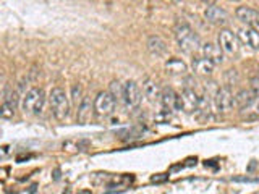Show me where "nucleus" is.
Instances as JSON below:
<instances>
[{
	"instance_id": "obj_1",
	"label": "nucleus",
	"mask_w": 259,
	"mask_h": 194,
	"mask_svg": "<svg viewBox=\"0 0 259 194\" xmlns=\"http://www.w3.org/2000/svg\"><path fill=\"white\" fill-rule=\"evenodd\" d=\"M175 39H177L178 47H180L182 51L186 54H193L202 47L199 36L185 23L178 24V26L175 28Z\"/></svg>"
},
{
	"instance_id": "obj_2",
	"label": "nucleus",
	"mask_w": 259,
	"mask_h": 194,
	"mask_svg": "<svg viewBox=\"0 0 259 194\" xmlns=\"http://www.w3.org/2000/svg\"><path fill=\"white\" fill-rule=\"evenodd\" d=\"M49 104H51L52 115L59 121H65L68 118L70 101H68V94L65 92V89L54 87L52 91L49 92Z\"/></svg>"
},
{
	"instance_id": "obj_3",
	"label": "nucleus",
	"mask_w": 259,
	"mask_h": 194,
	"mask_svg": "<svg viewBox=\"0 0 259 194\" xmlns=\"http://www.w3.org/2000/svg\"><path fill=\"white\" fill-rule=\"evenodd\" d=\"M46 102V94L40 87H31L29 91L23 95V102L21 107L24 113H29V115H37V113L42 112Z\"/></svg>"
},
{
	"instance_id": "obj_4",
	"label": "nucleus",
	"mask_w": 259,
	"mask_h": 194,
	"mask_svg": "<svg viewBox=\"0 0 259 194\" xmlns=\"http://www.w3.org/2000/svg\"><path fill=\"white\" fill-rule=\"evenodd\" d=\"M117 102L118 101L109 91L99 92L96 95V99H94V112L99 117H109V115H112L113 112H115Z\"/></svg>"
},
{
	"instance_id": "obj_5",
	"label": "nucleus",
	"mask_w": 259,
	"mask_h": 194,
	"mask_svg": "<svg viewBox=\"0 0 259 194\" xmlns=\"http://www.w3.org/2000/svg\"><path fill=\"white\" fill-rule=\"evenodd\" d=\"M125 89H123V102L126 105V109L133 110V109H138L141 105V101H143V91L140 84L136 83V81H126L123 84Z\"/></svg>"
},
{
	"instance_id": "obj_6",
	"label": "nucleus",
	"mask_w": 259,
	"mask_h": 194,
	"mask_svg": "<svg viewBox=\"0 0 259 194\" xmlns=\"http://www.w3.org/2000/svg\"><path fill=\"white\" fill-rule=\"evenodd\" d=\"M214 105L217 112L225 113V112H230L235 105V95L232 94V91L229 87H219L217 92L214 95Z\"/></svg>"
},
{
	"instance_id": "obj_7",
	"label": "nucleus",
	"mask_w": 259,
	"mask_h": 194,
	"mask_svg": "<svg viewBox=\"0 0 259 194\" xmlns=\"http://www.w3.org/2000/svg\"><path fill=\"white\" fill-rule=\"evenodd\" d=\"M238 36L235 34L233 31L230 29H222L219 32V45L224 51V54H229V55H235L238 52Z\"/></svg>"
},
{
	"instance_id": "obj_8",
	"label": "nucleus",
	"mask_w": 259,
	"mask_h": 194,
	"mask_svg": "<svg viewBox=\"0 0 259 194\" xmlns=\"http://www.w3.org/2000/svg\"><path fill=\"white\" fill-rule=\"evenodd\" d=\"M235 16L245 24L248 28H253L256 31H259V12L254 10L251 7H238L237 12H235Z\"/></svg>"
},
{
	"instance_id": "obj_9",
	"label": "nucleus",
	"mask_w": 259,
	"mask_h": 194,
	"mask_svg": "<svg viewBox=\"0 0 259 194\" xmlns=\"http://www.w3.org/2000/svg\"><path fill=\"white\" fill-rule=\"evenodd\" d=\"M199 102H201V97H198V94L190 87H186L180 94V110H183L186 113L198 112Z\"/></svg>"
},
{
	"instance_id": "obj_10",
	"label": "nucleus",
	"mask_w": 259,
	"mask_h": 194,
	"mask_svg": "<svg viewBox=\"0 0 259 194\" xmlns=\"http://www.w3.org/2000/svg\"><path fill=\"white\" fill-rule=\"evenodd\" d=\"M204 16L209 23L215 24V26H225V24L229 23V13L217 5H207Z\"/></svg>"
},
{
	"instance_id": "obj_11",
	"label": "nucleus",
	"mask_w": 259,
	"mask_h": 194,
	"mask_svg": "<svg viewBox=\"0 0 259 194\" xmlns=\"http://www.w3.org/2000/svg\"><path fill=\"white\" fill-rule=\"evenodd\" d=\"M237 36L245 45L251 47L253 51H259V31H256L253 28H248V26H243L238 29Z\"/></svg>"
},
{
	"instance_id": "obj_12",
	"label": "nucleus",
	"mask_w": 259,
	"mask_h": 194,
	"mask_svg": "<svg viewBox=\"0 0 259 194\" xmlns=\"http://www.w3.org/2000/svg\"><path fill=\"white\" fill-rule=\"evenodd\" d=\"M201 54L202 57H206L207 60H210L212 63L219 65L224 62V51L221 48V45H215L212 42H206L201 47Z\"/></svg>"
},
{
	"instance_id": "obj_13",
	"label": "nucleus",
	"mask_w": 259,
	"mask_h": 194,
	"mask_svg": "<svg viewBox=\"0 0 259 194\" xmlns=\"http://www.w3.org/2000/svg\"><path fill=\"white\" fill-rule=\"evenodd\" d=\"M93 110H94V101H91V97L89 95H84L81 104L78 105V113H76L78 123H81V125L88 123L89 118H91V115H93Z\"/></svg>"
},
{
	"instance_id": "obj_14",
	"label": "nucleus",
	"mask_w": 259,
	"mask_h": 194,
	"mask_svg": "<svg viewBox=\"0 0 259 194\" xmlns=\"http://www.w3.org/2000/svg\"><path fill=\"white\" fill-rule=\"evenodd\" d=\"M160 102L168 110H180V94H177L172 87L162 89Z\"/></svg>"
},
{
	"instance_id": "obj_15",
	"label": "nucleus",
	"mask_w": 259,
	"mask_h": 194,
	"mask_svg": "<svg viewBox=\"0 0 259 194\" xmlns=\"http://www.w3.org/2000/svg\"><path fill=\"white\" fill-rule=\"evenodd\" d=\"M146 47L151 55L154 57H164L167 54V44L164 39H160L159 36H149L148 42H146Z\"/></svg>"
},
{
	"instance_id": "obj_16",
	"label": "nucleus",
	"mask_w": 259,
	"mask_h": 194,
	"mask_svg": "<svg viewBox=\"0 0 259 194\" xmlns=\"http://www.w3.org/2000/svg\"><path fill=\"white\" fill-rule=\"evenodd\" d=\"M215 63H212L210 60H207L206 57H198V59H193V71L198 73V75L202 76H209L214 73Z\"/></svg>"
},
{
	"instance_id": "obj_17",
	"label": "nucleus",
	"mask_w": 259,
	"mask_h": 194,
	"mask_svg": "<svg viewBox=\"0 0 259 194\" xmlns=\"http://www.w3.org/2000/svg\"><path fill=\"white\" fill-rule=\"evenodd\" d=\"M256 99L257 97L253 94L251 89H241V91L235 95V105H237L238 109H249V107H253Z\"/></svg>"
},
{
	"instance_id": "obj_18",
	"label": "nucleus",
	"mask_w": 259,
	"mask_h": 194,
	"mask_svg": "<svg viewBox=\"0 0 259 194\" xmlns=\"http://www.w3.org/2000/svg\"><path fill=\"white\" fill-rule=\"evenodd\" d=\"M165 71L170 76H183L188 71V67L182 59H168L165 62Z\"/></svg>"
},
{
	"instance_id": "obj_19",
	"label": "nucleus",
	"mask_w": 259,
	"mask_h": 194,
	"mask_svg": "<svg viewBox=\"0 0 259 194\" xmlns=\"http://www.w3.org/2000/svg\"><path fill=\"white\" fill-rule=\"evenodd\" d=\"M143 92H144V95L148 97L151 102L160 101V95H162L160 87H159V84L156 83V81H152L149 78L143 83Z\"/></svg>"
},
{
	"instance_id": "obj_20",
	"label": "nucleus",
	"mask_w": 259,
	"mask_h": 194,
	"mask_svg": "<svg viewBox=\"0 0 259 194\" xmlns=\"http://www.w3.org/2000/svg\"><path fill=\"white\" fill-rule=\"evenodd\" d=\"M123 89H125V86L120 83V81H112L110 83V89H109V92L115 97L117 101H123Z\"/></svg>"
},
{
	"instance_id": "obj_21",
	"label": "nucleus",
	"mask_w": 259,
	"mask_h": 194,
	"mask_svg": "<svg viewBox=\"0 0 259 194\" xmlns=\"http://www.w3.org/2000/svg\"><path fill=\"white\" fill-rule=\"evenodd\" d=\"M4 104L10 105L12 109L16 110V105H18V92L13 91V89H10V91H7L5 95H4Z\"/></svg>"
},
{
	"instance_id": "obj_22",
	"label": "nucleus",
	"mask_w": 259,
	"mask_h": 194,
	"mask_svg": "<svg viewBox=\"0 0 259 194\" xmlns=\"http://www.w3.org/2000/svg\"><path fill=\"white\" fill-rule=\"evenodd\" d=\"M81 86L79 84H75L71 87V102L75 105H79L81 104Z\"/></svg>"
},
{
	"instance_id": "obj_23",
	"label": "nucleus",
	"mask_w": 259,
	"mask_h": 194,
	"mask_svg": "<svg viewBox=\"0 0 259 194\" xmlns=\"http://www.w3.org/2000/svg\"><path fill=\"white\" fill-rule=\"evenodd\" d=\"M13 115H15V109H12L10 105L2 102V107H0V117L8 120V118H13Z\"/></svg>"
},
{
	"instance_id": "obj_24",
	"label": "nucleus",
	"mask_w": 259,
	"mask_h": 194,
	"mask_svg": "<svg viewBox=\"0 0 259 194\" xmlns=\"http://www.w3.org/2000/svg\"><path fill=\"white\" fill-rule=\"evenodd\" d=\"M249 89L256 97H259V76H253L249 79Z\"/></svg>"
},
{
	"instance_id": "obj_25",
	"label": "nucleus",
	"mask_w": 259,
	"mask_h": 194,
	"mask_svg": "<svg viewBox=\"0 0 259 194\" xmlns=\"http://www.w3.org/2000/svg\"><path fill=\"white\" fill-rule=\"evenodd\" d=\"M253 110L256 112V113H259V97L254 101V104H253Z\"/></svg>"
},
{
	"instance_id": "obj_26",
	"label": "nucleus",
	"mask_w": 259,
	"mask_h": 194,
	"mask_svg": "<svg viewBox=\"0 0 259 194\" xmlns=\"http://www.w3.org/2000/svg\"><path fill=\"white\" fill-rule=\"evenodd\" d=\"M202 2H204L206 5H214V4L217 2V0H202Z\"/></svg>"
},
{
	"instance_id": "obj_27",
	"label": "nucleus",
	"mask_w": 259,
	"mask_h": 194,
	"mask_svg": "<svg viewBox=\"0 0 259 194\" xmlns=\"http://www.w3.org/2000/svg\"><path fill=\"white\" fill-rule=\"evenodd\" d=\"M79 194H91V192H88V191H83V192H79Z\"/></svg>"
},
{
	"instance_id": "obj_28",
	"label": "nucleus",
	"mask_w": 259,
	"mask_h": 194,
	"mask_svg": "<svg viewBox=\"0 0 259 194\" xmlns=\"http://www.w3.org/2000/svg\"><path fill=\"white\" fill-rule=\"evenodd\" d=\"M237 2H240V0H237Z\"/></svg>"
}]
</instances>
